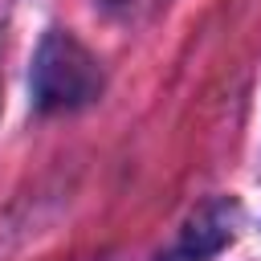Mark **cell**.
I'll return each instance as SVG.
<instances>
[{"mask_svg": "<svg viewBox=\"0 0 261 261\" xmlns=\"http://www.w3.org/2000/svg\"><path fill=\"white\" fill-rule=\"evenodd\" d=\"M102 90V69L82 41L69 33H49L33 61V98L41 110L86 106Z\"/></svg>", "mask_w": 261, "mask_h": 261, "instance_id": "cell-1", "label": "cell"}]
</instances>
